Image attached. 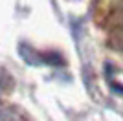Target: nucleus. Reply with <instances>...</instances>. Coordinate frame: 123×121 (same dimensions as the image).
Returning a JSON list of instances; mask_svg holds the SVG:
<instances>
[{
  "label": "nucleus",
  "mask_w": 123,
  "mask_h": 121,
  "mask_svg": "<svg viewBox=\"0 0 123 121\" xmlns=\"http://www.w3.org/2000/svg\"><path fill=\"white\" fill-rule=\"evenodd\" d=\"M110 46L114 50H123V24L118 26L110 35Z\"/></svg>",
  "instance_id": "f257e3e1"
},
{
  "label": "nucleus",
  "mask_w": 123,
  "mask_h": 121,
  "mask_svg": "<svg viewBox=\"0 0 123 121\" xmlns=\"http://www.w3.org/2000/svg\"><path fill=\"white\" fill-rule=\"evenodd\" d=\"M42 62L51 64V66H62L64 64V59H62L61 53H57V51H46V53L42 55Z\"/></svg>",
  "instance_id": "f03ea898"
}]
</instances>
